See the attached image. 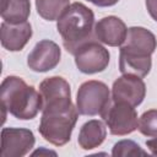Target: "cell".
Segmentation results:
<instances>
[{
    "label": "cell",
    "mask_w": 157,
    "mask_h": 157,
    "mask_svg": "<svg viewBox=\"0 0 157 157\" xmlns=\"http://www.w3.org/2000/svg\"><path fill=\"white\" fill-rule=\"evenodd\" d=\"M156 49L157 39L150 29L139 26L128 28L119 50L120 72L139 77L147 76L152 67L151 55Z\"/></svg>",
    "instance_id": "obj_1"
},
{
    "label": "cell",
    "mask_w": 157,
    "mask_h": 157,
    "mask_svg": "<svg viewBox=\"0 0 157 157\" xmlns=\"http://www.w3.org/2000/svg\"><path fill=\"white\" fill-rule=\"evenodd\" d=\"M94 13L82 2H72L56 21L65 50L75 54L83 44L94 40Z\"/></svg>",
    "instance_id": "obj_2"
},
{
    "label": "cell",
    "mask_w": 157,
    "mask_h": 157,
    "mask_svg": "<svg viewBox=\"0 0 157 157\" xmlns=\"http://www.w3.org/2000/svg\"><path fill=\"white\" fill-rule=\"evenodd\" d=\"M1 108L20 120H31L42 110L40 92L18 76H6L0 86Z\"/></svg>",
    "instance_id": "obj_3"
},
{
    "label": "cell",
    "mask_w": 157,
    "mask_h": 157,
    "mask_svg": "<svg viewBox=\"0 0 157 157\" xmlns=\"http://www.w3.org/2000/svg\"><path fill=\"white\" fill-rule=\"evenodd\" d=\"M78 114L74 104L43 108L38 131L49 144L63 146L70 141Z\"/></svg>",
    "instance_id": "obj_4"
},
{
    "label": "cell",
    "mask_w": 157,
    "mask_h": 157,
    "mask_svg": "<svg viewBox=\"0 0 157 157\" xmlns=\"http://www.w3.org/2000/svg\"><path fill=\"white\" fill-rule=\"evenodd\" d=\"M110 99V91L104 82L90 80L83 82L77 90L76 108L81 115H101Z\"/></svg>",
    "instance_id": "obj_5"
},
{
    "label": "cell",
    "mask_w": 157,
    "mask_h": 157,
    "mask_svg": "<svg viewBox=\"0 0 157 157\" xmlns=\"http://www.w3.org/2000/svg\"><path fill=\"white\" fill-rule=\"evenodd\" d=\"M101 118L105 123L112 135L124 136L137 129L139 119L135 107L110 99L108 105L101 113Z\"/></svg>",
    "instance_id": "obj_6"
},
{
    "label": "cell",
    "mask_w": 157,
    "mask_h": 157,
    "mask_svg": "<svg viewBox=\"0 0 157 157\" xmlns=\"http://www.w3.org/2000/svg\"><path fill=\"white\" fill-rule=\"evenodd\" d=\"M75 65L82 74L92 75L104 71L110 60V54L108 49L101 44L97 39L83 44L74 54Z\"/></svg>",
    "instance_id": "obj_7"
},
{
    "label": "cell",
    "mask_w": 157,
    "mask_h": 157,
    "mask_svg": "<svg viewBox=\"0 0 157 157\" xmlns=\"http://www.w3.org/2000/svg\"><path fill=\"white\" fill-rule=\"evenodd\" d=\"M33 132L26 128H2L1 130V156L23 157L34 146Z\"/></svg>",
    "instance_id": "obj_8"
},
{
    "label": "cell",
    "mask_w": 157,
    "mask_h": 157,
    "mask_svg": "<svg viewBox=\"0 0 157 157\" xmlns=\"http://www.w3.org/2000/svg\"><path fill=\"white\" fill-rule=\"evenodd\" d=\"M146 96V85L144 80L135 75L123 74L112 86V99L117 102H125L132 107L142 103Z\"/></svg>",
    "instance_id": "obj_9"
},
{
    "label": "cell",
    "mask_w": 157,
    "mask_h": 157,
    "mask_svg": "<svg viewBox=\"0 0 157 157\" xmlns=\"http://www.w3.org/2000/svg\"><path fill=\"white\" fill-rule=\"evenodd\" d=\"M60 47L49 39L39 40L27 56V65L34 72H48L60 61Z\"/></svg>",
    "instance_id": "obj_10"
},
{
    "label": "cell",
    "mask_w": 157,
    "mask_h": 157,
    "mask_svg": "<svg viewBox=\"0 0 157 157\" xmlns=\"http://www.w3.org/2000/svg\"><path fill=\"white\" fill-rule=\"evenodd\" d=\"M39 92L43 108L54 105H69L71 102V88L69 82L61 76H50L39 83Z\"/></svg>",
    "instance_id": "obj_11"
},
{
    "label": "cell",
    "mask_w": 157,
    "mask_h": 157,
    "mask_svg": "<svg viewBox=\"0 0 157 157\" xmlns=\"http://www.w3.org/2000/svg\"><path fill=\"white\" fill-rule=\"evenodd\" d=\"M126 25L117 16H105L94 25L96 39L109 47H120L126 37Z\"/></svg>",
    "instance_id": "obj_12"
},
{
    "label": "cell",
    "mask_w": 157,
    "mask_h": 157,
    "mask_svg": "<svg viewBox=\"0 0 157 157\" xmlns=\"http://www.w3.org/2000/svg\"><path fill=\"white\" fill-rule=\"evenodd\" d=\"M32 34V26L28 21L21 23H9L2 21L0 26V42L9 52L22 50L29 42Z\"/></svg>",
    "instance_id": "obj_13"
},
{
    "label": "cell",
    "mask_w": 157,
    "mask_h": 157,
    "mask_svg": "<svg viewBox=\"0 0 157 157\" xmlns=\"http://www.w3.org/2000/svg\"><path fill=\"white\" fill-rule=\"evenodd\" d=\"M107 137V126L98 119L86 121L78 132L77 142L82 150H93L103 144Z\"/></svg>",
    "instance_id": "obj_14"
},
{
    "label": "cell",
    "mask_w": 157,
    "mask_h": 157,
    "mask_svg": "<svg viewBox=\"0 0 157 157\" xmlns=\"http://www.w3.org/2000/svg\"><path fill=\"white\" fill-rule=\"evenodd\" d=\"M31 13L29 0H1L0 15L5 22H26Z\"/></svg>",
    "instance_id": "obj_15"
},
{
    "label": "cell",
    "mask_w": 157,
    "mask_h": 157,
    "mask_svg": "<svg viewBox=\"0 0 157 157\" xmlns=\"http://www.w3.org/2000/svg\"><path fill=\"white\" fill-rule=\"evenodd\" d=\"M70 6V0H36L38 15L47 21H58Z\"/></svg>",
    "instance_id": "obj_16"
},
{
    "label": "cell",
    "mask_w": 157,
    "mask_h": 157,
    "mask_svg": "<svg viewBox=\"0 0 157 157\" xmlns=\"http://www.w3.org/2000/svg\"><path fill=\"white\" fill-rule=\"evenodd\" d=\"M139 131L147 136L153 137L157 136V109H150L142 113L139 118Z\"/></svg>",
    "instance_id": "obj_17"
},
{
    "label": "cell",
    "mask_w": 157,
    "mask_h": 157,
    "mask_svg": "<svg viewBox=\"0 0 157 157\" xmlns=\"http://www.w3.org/2000/svg\"><path fill=\"white\" fill-rule=\"evenodd\" d=\"M136 155H146V151L141 148L139 144L132 140H121L118 141L112 148V156H136Z\"/></svg>",
    "instance_id": "obj_18"
},
{
    "label": "cell",
    "mask_w": 157,
    "mask_h": 157,
    "mask_svg": "<svg viewBox=\"0 0 157 157\" xmlns=\"http://www.w3.org/2000/svg\"><path fill=\"white\" fill-rule=\"evenodd\" d=\"M145 4L150 16L157 22V0H145Z\"/></svg>",
    "instance_id": "obj_19"
},
{
    "label": "cell",
    "mask_w": 157,
    "mask_h": 157,
    "mask_svg": "<svg viewBox=\"0 0 157 157\" xmlns=\"http://www.w3.org/2000/svg\"><path fill=\"white\" fill-rule=\"evenodd\" d=\"M87 1H90L93 5L99 6V7H109V6L115 5L119 0H87Z\"/></svg>",
    "instance_id": "obj_20"
},
{
    "label": "cell",
    "mask_w": 157,
    "mask_h": 157,
    "mask_svg": "<svg viewBox=\"0 0 157 157\" xmlns=\"http://www.w3.org/2000/svg\"><path fill=\"white\" fill-rule=\"evenodd\" d=\"M146 146L150 150V152L153 156H157V136H153L152 139L146 141Z\"/></svg>",
    "instance_id": "obj_21"
}]
</instances>
